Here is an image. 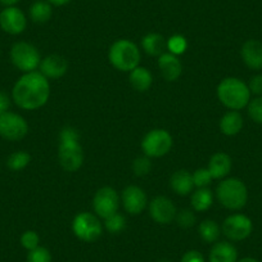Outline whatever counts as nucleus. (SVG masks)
I'll return each mask as SVG.
<instances>
[{"mask_svg": "<svg viewBox=\"0 0 262 262\" xmlns=\"http://www.w3.org/2000/svg\"><path fill=\"white\" fill-rule=\"evenodd\" d=\"M158 262H170V261H168V259H161V261H158Z\"/></svg>", "mask_w": 262, "mask_h": 262, "instance_id": "nucleus-42", "label": "nucleus"}, {"mask_svg": "<svg viewBox=\"0 0 262 262\" xmlns=\"http://www.w3.org/2000/svg\"><path fill=\"white\" fill-rule=\"evenodd\" d=\"M217 98L221 104L230 111H241L247 108L252 94L248 84L238 77H226L217 86Z\"/></svg>", "mask_w": 262, "mask_h": 262, "instance_id": "nucleus-3", "label": "nucleus"}, {"mask_svg": "<svg viewBox=\"0 0 262 262\" xmlns=\"http://www.w3.org/2000/svg\"><path fill=\"white\" fill-rule=\"evenodd\" d=\"M152 170V161L147 156H143V157L135 158L134 162H133V171L137 176L142 178L149 173V171Z\"/></svg>", "mask_w": 262, "mask_h": 262, "instance_id": "nucleus-31", "label": "nucleus"}, {"mask_svg": "<svg viewBox=\"0 0 262 262\" xmlns=\"http://www.w3.org/2000/svg\"><path fill=\"white\" fill-rule=\"evenodd\" d=\"M175 205L170 198L165 195L156 196L155 200L149 203V215L153 220L161 225H167L176 217Z\"/></svg>", "mask_w": 262, "mask_h": 262, "instance_id": "nucleus-14", "label": "nucleus"}, {"mask_svg": "<svg viewBox=\"0 0 262 262\" xmlns=\"http://www.w3.org/2000/svg\"><path fill=\"white\" fill-rule=\"evenodd\" d=\"M27 262H52V253L45 247H36L32 251H29Z\"/></svg>", "mask_w": 262, "mask_h": 262, "instance_id": "nucleus-32", "label": "nucleus"}, {"mask_svg": "<svg viewBox=\"0 0 262 262\" xmlns=\"http://www.w3.org/2000/svg\"><path fill=\"white\" fill-rule=\"evenodd\" d=\"M220 131L226 137H235L242 131L244 126L243 116L239 113V111H229L221 117Z\"/></svg>", "mask_w": 262, "mask_h": 262, "instance_id": "nucleus-20", "label": "nucleus"}, {"mask_svg": "<svg viewBox=\"0 0 262 262\" xmlns=\"http://www.w3.org/2000/svg\"><path fill=\"white\" fill-rule=\"evenodd\" d=\"M11 107V98L7 93L0 92V115L8 112Z\"/></svg>", "mask_w": 262, "mask_h": 262, "instance_id": "nucleus-38", "label": "nucleus"}, {"mask_svg": "<svg viewBox=\"0 0 262 262\" xmlns=\"http://www.w3.org/2000/svg\"><path fill=\"white\" fill-rule=\"evenodd\" d=\"M210 262H238V251L230 242H217L208 254Z\"/></svg>", "mask_w": 262, "mask_h": 262, "instance_id": "nucleus-18", "label": "nucleus"}, {"mask_svg": "<svg viewBox=\"0 0 262 262\" xmlns=\"http://www.w3.org/2000/svg\"><path fill=\"white\" fill-rule=\"evenodd\" d=\"M40 74L44 75L48 80L60 79L64 76L67 70H69V62L63 55L59 54H50L41 59L39 66Z\"/></svg>", "mask_w": 262, "mask_h": 262, "instance_id": "nucleus-15", "label": "nucleus"}, {"mask_svg": "<svg viewBox=\"0 0 262 262\" xmlns=\"http://www.w3.org/2000/svg\"><path fill=\"white\" fill-rule=\"evenodd\" d=\"M176 223L180 228L189 229L195 224V215L191 210H181L176 213Z\"/></svg>", "mask_w": 262, "mask_h": 262, "instance_id": "nucleus-35", "label": "nucleus"}, {"mask_svg": "<svg viewBox=\"0 0 262 262\" xmlns=\"http://www.w3.org/2000/svg\"><path fill=\"white\" fill-rule=\"evenodd\" d=\"M27 17L18 7H6L0 12V29L9 35H19L26 30Z\"/></svg>", "mask_w": 262, "mask_h": 262, "instance_id": "nucleus-12", "label": "nucleus"}, {"mask_svg": "<svg viewBox=\"0 0 262 262\" xmlns=\"http://www.w3.org/2000/svg\"><path fill=\"white\" fill-rule=\"evenodd\" d=\"M170 186L179 195H188L193 191V175L186 170H179L172 173L170 179Z\"/></svg>", "mask_w": 262, "mask_h": 262, "instance_id": "nucleus-21", "label": "nucleus"}, {"mask_svg": "<svg viewBox=\"0 0 262 262\" xmlns=\"http://www.w3.org/2000/svg\"><path fill=\"white\" fill-rule=\"evenodd\" d=\"M53 7H63L66 4H69L71 0H48Z\"/></svg>", "mask_w": 262, "mask_h": 262, "instance_id": "nucleus-39", "label": "nucleus"}, {"mask_svg": "<svg viewBox=\"0 0 262 262\" xmlns=\"http://www.w3.org/2000/svg\"><path fill=\"white\" fill-rule=\"evenodd\" d=\"M120 207V195L117 191L111 186H103L98 189L93 198V208L98 217L107 219L113 213L118 212Z\"/></svg>", "mask_w": 262, "mask_h": 262, "instance_id": "nucleus-11", "label": "nucleus"}, {"mask_svg": "<svg viewBox=\"0 0 262 262\" xmlns=\"http://www.w3.org/2000/svg\"><path fill=\"white\" fill-rule=\"evenodd\" d=\"M104 228L111 234H118L125 230L126 228V219L121 213L116 212L110 217L104 219Z\"/></svg>", "mask_w": 262, "mask_h": 262, "instance_id": "nucleus-28", "label": "nucleus"}, {"mask_svg": "<svg viewBox=\"0 0 262 262\" xmlns=\"http://www.w3.org/2000/svg\"><path fill=\"white\" fill-rule=\"evenodd\" d=\"M216 196L221 206L230 211H239L248 202V189L238 178L224 179L216 188Z\"/></svg>", "mask_w": 262, "mask_h": 262, "instance_id": "nucleus-4", "label": "nucleus"}, {"mask_svg": "<svg viewBox=\"0 0 262 262\" xmlns=\"http://www.w3.org/2000/svg\"><path fill=\"white\" fill-rule=\"evenodd\" d=\"M130 84L135 90L144 93L149 90V88L152 86L153 76L149 70L138 66L137 69H134L130 72Z\"/></svg>", "mask_w": 262, "mask_h": 262, "instance_id": "nucleus-23", "label": "nucleus"}, {"mask_svg": "<svg viewBox=\"0 0 262 262\" xmlns=\"http://www.w3.org/2000/svg\"><path fill=\"white\" fill-rule=\"evenodd\" d=\"M191 207L196 212H203L207 211L212 206L213 202V194L208 188H198L190 198Z\"/></svg>", "mask_w": 262, "mask_h": 262, "instance_id": "nucleus-25", "label": "nucleus"}, {"mask_svg": "<svg viewBox=\"0 0 262 262\" xmlns=\"http://www.w3.org/2000/svg\"><path fill=\"white\" fill-rule=\"evenodd\" d=\"M198 233H200L201 239L205 241L206 243H215L220 236L221 229L216 221L205 220L198 226Z\"/></svg>", "mask_w": 262, "mask_h": 262, "instance_id": "nucleus-26", "label": "nucleus"}, {"mask_svg": "<svg viewBox=\"0 0 262 262\" xmlns=\"http://www.w3.org/2000/svg\"><path fill=\"white\" fill-rule=\"evenodd\" d=\"M231 167H233V161L230 156L224 152H217L210 158L207 168L213 179L221 180L230 173Z\"/></svg>", "mask_w": 262, "mask_h": 262, "instance_id": "nucleus-19", "label": "nucleus"}, {"mask_svg": "<svg viewBox=\"0 0 262 262\" xmlns=\"http://www.w3.org/2000/svg\"><path fill=\"white\" fill-rule=\"evenodd\" d=\"M180 262H205V257L201 252L198 251H188L183 257H181Z\"/></svg>", "mask_w": 262, "mask_h": 262, "instance_id": "nucleus-37", "label": "nucleus"}, {"mask_svg": "<svg viewBox=\"0 0 262 262\" xmlns=\"http://www.w3.org/2000/svg\"><path fill=\"white\" fill-rule=\"evenodd\" d=\"M9 54L14 67L24 74L36 71L41 63V57L37 48L27 41L14 42Z\"/></svg>", "mask_w": 262, "mask_h": 262, "instance_id": "nucleus-6", "label": "nucleus"}, {"mask_svg": "<svg viewBox=\"0 0 262 262\" xmlns=\"http://www.w3.org/2000/svg\"><path fill=\"white\" fill-rule=\"evenodd\" d=\"M30 18L35 24H45L53 16V6L48 0H36L30 7Z\"/></svg>", "mask_w": 262, "mask_h": 262, "instance_id": "nucleus-24", "label": "nucleus"}, {"mask_svg": "<svg viewBox=\"0 0 262 262\" xmlns=\"http://www.w3.org/2000/svg\"><path fill=\"white\" fill-rule=\"evenodd\" d=\"M58 160L67 172H75L84 163V152L80 144L79 131L72 126H66L59 133Z\"/></svg>", "mask_w": 262, "mask_h": 262, "instance_id": "nucleus-2", "label": "nucleus"}, {"mask_svg": "<svg viewBox=\"0 0 262 262\" xmlns=\"http://www.w3.org/2000/svg\"><path fill=\"white\" fill-rule=\"evenodd\" d=\"M248 116L252 121L262 125V97H256L251 99V102L247 105Z\"/></svg>", "mask_w": 262, "mask_h": 262, "instance_id": "nucleus-30", "label": "nucleus"}, {"mask_svg": "<svg viewBox=\"0 0 262 262\" xmlns=\"http://www.w3.org/2000/svg\"><path fill=\"white\" fill-rule=\"evenodd\" d=\"M241 57L244 64L252 71L262 70V41L249 39L242 45Z\"/></svg>", "mask_w": 262, "mask_h": 262, "instance_id": "nucleus-16", "label": "nucleus"}, {"mask_svg": "<svg viewBox=\"0 0 262 262\" xmlns=\"http://www.w3.org/2000/svg\"><path fill=\"white\" fill-rule=\"evenodd\" d=\"M72 231L77 239L92 243L102 236L103 226L97 215L90 212H80L72 221Z\"/></svg>", "mask_w": 262, "mask_h": 262, "instance_id": "nucleus-7", "label": "nucleus"}, {"mask_svg": "<svg viewBox=\"0 0 262 262\" xmlns=\"http://www.w3.org/2000/svg\"><path fill=\"white\" fill-rule=\"evenodd\" d=\"M21 0H0V4L4 7H14L19 3Z\"/></svg>", "mask_w": 262, "mask_h": 262, "instance_id": "nucleus-40", "label": "nucleus"}, {"mask_svg": "<svg viewBox=\"0 0 262 262\" xmlns=\"http://www.w3.org/2000/svg\"><path fill=\"white\" fill-rule=\"evenodd\" d=\"M158 67L163 79L168 82L176 81L183 74V64L178 55L163 53L158 57Z\"/></svg>", "mask_w": 262, "mask_h": 262, "instance_id": "nucleus-17", "label": "nucleus"}, {"mask_svg": "<svg viewBox=\"0 0 262 262\" xmlns=\"http://www.w3.org/2000/svg\"><path fill=\"white\" fill-rule=\"evenodd\" d=\"M248 88L252 95L262 97V74H257L251 77L248 82Z\"/></svg>", "mask_w": 262, "mask_h": 262, "instance_id": "nucleus-36", "label": "nucleus"}, {"mask_svg": "<svg viewBox=\"0 0 262 262\" xmlns=\"http://www.w3.org/2000/svg\"><path fill=\"white\" fill-rule=\"evenodd\" d=\"M111 64L118 71L131 72L140 63V49L135 42L120 39L113 42L108 52Z\"/></svg>", "mask_w": 262, "mask_h": 262, "instance_id": "nucleus-5", "label": "nucleus"}, {"mask_svg": "<svg viewBox=\"0 0 262 262\" xmlns=\"http://www.w3.org/2000/svg\"><path fill=\"white\" fill-rule=\"evenodd\" d=\"M121 202L126 212L130 215H139L147 207L148 198L145 191L137 185H130L123 189Z\"/></svg>", "mask_w": 262, "mask_h": 262, "instance_id": "nucleus-13", "label": "nucleus"}, {"mask_svg": "<svg viewBox=\"0 0 262 262\" xmlns=\"http://www.w3.org/2000/svg\"><path fill=\"white\" fill-rule=\"evenodd\" d=\"M221 231L231 242L246 241L253 231V223L243 213H233L224 220Z\"/></svg>", "mask_w": 262, "mask_h": 262, "instance_id": "nucleus-10", "label": "nucleus"}, {"mask_svg": "<svg viewBox=\"0 0 262 262\" xmlns=\"http://www.w3.org/2000/svg\"><path fill=\"white\" fill-rule=\"evenodd\" d=\"M172 144V137L167 130L153 128L143 138L142 149L147 157L160 158L170 152Z\"/></svg>", "mask_w": 262, "mask_h": 262, "instance_id": "nucleus-8", "label": "nucleus"}, {"mask_svg": "<svg viewBox=\"0 0 262 262\" xmlns=\"http://www.w3.org/2000/svg\"><path fill=\"white\" fill-rule=\"evenodd\" d=\"M238 262H259L258 259L253 258V257H244V258L238 259Z\"/></svg>", "mask_w": 262, "mask_h": 262, "instance_id": "nucleus-41", "label": "nucleus"}, {"mask_svg": "<svg viewBox=\"0 0 262 262\" xmlns=\"http://www.w3.org/2000/svg\"><path fill=\"white\" fill-rule=\"evenodd\" d=\"M31 162V156L25 150H17L7 158V167L11 171L25 170Z\"/></svg>", "mask_w": 262, "mask_h": 262, "instance_id": "nucleus-27", "label": "nucleus"}, {"mask_svg": "<svg viewBox=\"0 0 262 262\" xmlns=\"http://www.w3.org/2000/svg\"><path fill=\"white\" fill-rule=\"evenodd\" d=\"M213 180L208 168H198L193 172V183L196 188H207Z\"/></svg>", "mask_w": 262, "mask_h": 262, "instance_id": "nucleus-33", "label": "nucleus"}, {"mask_svg": "<svg viewBox=\"0 0 262 262\" xmlns=\"http://www.w3.org/2000/svg\"><path fill=\"white\" fill-rule=\"evenodd\" d=\"M167 49L170 50L171 54L180 55L186 52L188 49V41L183 35H172L170 39L167 40Z\"/></svg>", "mask_w": 262, "mask_h": 262, "instance_id": "nucleus-29", "label": "nucleus"}, {"mask_svg": "<svg viewBox=\"0 0 262 262\" xmlns=\"http://www.w3.org/2000/svg\"><path fill=\"white\" fill-rule=\"evenodd\" d=\"M21 246L27 251H32L36 247L40 246V236L36 231L34 230H26L21 235Z\"/></svg>", "mask_w": 262, "mask_h": 262, "instance_id": "nucleus-34", "label": "nucleus"}, {"mask_svg": "<svg viewBox=\"0 0 262 262\" xmlns=\"http://www.w3.org/2000/svg\"><path fill=\"white\" fill-rule=\"evenodd\" d=\"M29 133V123L18 113L8 112L0 115V137L9 142L22 140Z\"/></svg>", "mask_w": 262, "mask_h": 262, "instance_id": "nucleus-9", "label": "nucleus"}, {"mask_svg": "<svg viewBox=\"0 0 262 262\" xmlns=\"http://www.w3.org/2000/svg\"><path fill=\"white\" fill-rule=\"evenodd\" d=\"M50 97L49 80L39 71L24 74L12 89V99L19 108L35 111L47 104Z\"/></svg>", "mask_w": 262, "mask_h": 262, "instance_id": "nucleus-1", "label": "nucleus"}, {"mask_svg": "<svg viewBox=\"0 0 262 262\" xmlns=\"http://www.w3.org/2000/svg\"><path fill=\"white\" fill-rule=\"evenodd\" d=\"M142 48L148 55L160 57L165 53V49H167V41L162 35L157 32H150L142 39Z\"/></svg>", "mask_w": 262, "mask_h": 262, "instance_id": "nucleus-22", "label": "nucleus"}]
</instances>
